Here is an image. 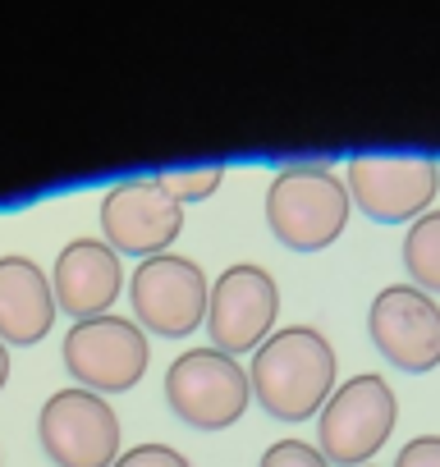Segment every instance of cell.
I'll return each instance as SVG.
<instances>
[{
  "mask_svg": "<svg viewBox=\"0 0 440 467\" xmlns=\"http://www.w3.org/2000/svg\"><path fill=\"white\" fill-rule=\"evenodd\" d=\"M335 348L317 326H280L248 367L253 399L280 421H308L335 394Z\"/></svg>",
  "mask_w": 440,
  "mask_h": 467,
  "instance_id": "obj_1",
  "label": "cell"
},
{
  "mask_svg": "<svg viewBox=\"0 0 440 467\" xmlns=\"http://www.w3.org/2000/svg\"><path fill=\"white\" fill-rule=\"evenodd\" d=\"M349 211H353L349 183L330 165H312V161L285 165L267 188V224L294 253L330 248L349 224Z\"/></svg>",
  "mask_w": 440,
  "mask_h": 467,
  "instance_id": "obj_2",
  "label": "cell"
},
{
  "mask_svg": "<svg viewBox=\"0 0 440 467\" xmlns=\"http://www.w3.org/2000/svg\"><path fill=\"white\" fill-rule=\"evenodd\" d=\"M394 417H399V403H394L390 380L376 371L353 376L335 385V394L317 412V449L326 453L330 467H367L390 440Z\"/></svg>",
  "mask_w": 440,
  "mask_h": 467,
  "instance_id": "obj_3",
  "label": "cell"
},
{
  "mask_svg": "<svg viewBox=\"0 0 440 467\" xmlns=\"http://www.w3.org/2000/svg\"><path fill=\"white\" fill-rule=\"evenodd\" d=\"M165 399H170V412L183 426H193V431H225V426H235L248 412L253 385H248V371L230 353L188 348L165 371Z\"/></svg>",
  "mask_w": 440,
  "mask_h": 467,
  "instance_id": "obj_4",
  "label": "cell"
},
{
  "mask_svg": "<svg viewBox=\"0 0 440 467\" xmlns=\"http://www.w3.org/2000/svg\"><path fill=\"white\" fill-rule=\"evenodd\" d=\"M69 376L92 389V394H124L133 389L142 376H147V362H152V344H147V330L138 321H124L115 312L106 317H88V321H74L69 335H65V348H60Z\"/></svg>",
  "mask_w": 440,
  "mask_h": 467,
  "instance_id": "obj_5",
  "label": "cell"
},
{
  "mask_svg": "<svg viewBox=\"0 0 440 467\" xmlns=\"http://www.w3.org/2000/svg\"><path fill=\"white\" fill-rule=\"evenodd\" d=\"M37 440H42V453L56 467H115V458H120V417L101 394H92L83 385H69V389H56L42 403Z\"/></svg>",
  "mask_w": 440,
  "mask_h": 467,
  "instance_id": "obj_6",
  "label": "cell"
},
{
  "mask_svg": "<svg viewBox=\"0 0 440 467\" xmlns=\"http://www.w3.org/2000/svg\"><path fill=\"white\" fill-rule=\"evenodd\" d=\"M276 317H280V289L276 275L257 262H239L230 271H220V280L211 285L206 298V330H211V348L220 353H257L271 335H276Z\"/></svg>",
  "mask_w": 440,
  "mask_h": 467,
  "instance_id": "obj_7",
  "label": "cell"
},
{
  "mask_svg": "<svg viewBox=\"0 0 440 467\" xmlns=\"http://www.w3.org/2000/svg\"><path fill=\"white\" fill-rule=\"evenodd\" d=\"M129 298H133V317L142 330L165 335V339H183L197 326H206L211 285L193 257L161 253V257L138 262V271L129 280Z\"/></svg>",
  "mask_w": 440,
  "mask_h": 467,
  "instance_id": "obj_8",
  "label": "cell"
},
{
  "mask_svg": "<svg viewBox=\"0 0 440 467\" xmlns=\"http://www.w3.org/2000/svg\"><path fill=\"white\" fill-rule=\"evenodd\" d=\"M344 183L358 211L376 224H403L431 211L440 192V165L426 156H353Z\"/></svg>",
  "mask_w": 440,
  "mask_h": 467,
  "instance_id": "obj_9",
  "label": "cell"
},
{
  "mask_svg": "<svg viewBox=\"0 0 440 467\" xmlns=\"http://www.w3.org/2000/svg\"><path fill=\"white\" fill-rule=\"evenodd\" d=\"M367 335L376 353L408 376L440 367V303L417 285H385L372 298Z\"/></svg>",
  "mask_w": 440,
  "mask_h": 467,
  "instance_id": "obj_10",
  "label": "cell"
},
{
  "mask_svg": "<svg viewBox=\"0 0 440 467\" xmlns=\"http://www.w3.org/2000/svg\"><path fill=\"white\" fill-rule=\"evenodd\" d=\"M101 234L115 253L161 257L183 234V206L156 179H129L101 197Z\"/></svg>",
  "mask_w": 440,
  "mask_h": 467,
  "instance_id": "obj_11",
  "label": "cell"
},
{
  "mask_svg": "<svg viewBox=\"0 0 440 467\" xmlns=\"http://www.w3.org/2000/svg\"><path fill=\"white\" fill-rule=\"evenodd\" d=\"M51 289H56V307L69 312L74 321L106 317L110 303L124 294L120 253L106 239H74V244H65V253L56 257V271H51Z\"/></svg>",
  "mask_w": 440,
  "mask_h": 467,
  "instance_id": "obj_12",
  "label": "cell"
},
{
  "mask_svg": "<svg viewBox=\"0 0 440 467\" xmlns=\"http://www.w3.org/2000/svg\"><path fill=\"white\" fill-rule=\"evenodd\" d=\"M56 312V289L33 257H0V344H42Z\"/></svg>",
  "mask_w": 440,
  "mask_h": 467,
  "instance_id": "obj_13",
  "label": "cell"
},
{
  "mask_svg": "<svg viewBox=\"0 0 440 467\" xmlns=\"http://www.w3.org/2000/svg\"><path fill=\"white\" fill-rule=\"evenodd\" d=\"M403 271L422 294H440V211H426L408 224L403 239Z\"/></svg>",
  "mask_w": 440,
  "mask_h": 467,
  "instance_id": "obj_14",
  "label": "cell"
},
{
  "mask_svg": "<svg viewBox=\"0 0 440 467\" xmlns=\"http://www.w3.org/2000/svg\"><path fill=\"white\" fill-rule=\"evenodd\" d=\"M179 206L211 197L220 183H225V165H197V170H170V174H152Z\"/></svg>",
  "mask_w": 440,
  "mask_h": 467,
  "instance_id": "obj_15",
  "label": "cell"
},
{
  "mask_svg": "<svg viewBox=\"0 0 440 467\" xmlns=\"http://www.w3.org/2000/svg\"><path fill=\"white\" fill-rule=\"evenodd\" d=\"M257 467H330V462H326V453H321L317 444H308V440H276V444L262 453Z\"/></svg>",
  "mask_w": 440,
  "mask_h": 467,
  "instance_id": "obj_16",
  "label": "cell"
},
{
  "mask_svg": "<svg viewBox=\"0 0 440 467\" xmlns=\"http://www.w3.org/2000/svg\"><path fill=\"white\" fill-rule=\"evenodd\" d=\"M115 467H193V462L174 444H138V449H124Z\"/></svg>",
  "mask_w": 440,
  "mask_h": 467,
  "instance_id": "obj_17",
  "label": "cell"
},
{
  "mask_svg": "<svg viewBox=\"0 0 440 467\" xmlns=\"http://www.w3.org/2000/svg\"><path fill=\"white\" fill-rule=\"evenodd\" d=\"M394 467H440V435H417L394 453Z\"/></svg>",
  "mask_w": 440,
  "mask_h": 467,
  "instance_id": "obj_18",
  "label": "cell"
},
{
  "mask_svg": "<svg viewBox=\"0 0 440 467\" xmlns=\"http://www.w3.org/2000/svg\"><path fill=\"white\" fill-rule=\"evenodd\" d=\"M10 380V344H0V389Z\"/></svg>",
  "mask_w": 440,
  "mask_h": 467,
  "instance_id": "obj_19",
  "label": "cell"
},
{
  "mask_svg": "<svg viewBox=\"0 0 440 467\" xmlns=\"http://www.w3.org/2000/svg\"><path fill=\"white\" fill-rule=\"evenodd\" d=\"M367 467H376V462H367Z\"/></svg>",
  "mask_w": 440,
  "mask_h": 467,
  "instance_id": "obj_20",
  "label": "cell"
},
{
  "mask_svg": "<svg viewBox=\"0 0 440 467\" xmlns=\"http://www.w3.org/2000/svg\"><path fill=\"white\" fill-rule=\"evenodd\" d=\"M435 165H440V161H435Z\"/></svg>",
  "mask_w": 440,
  "mask_h": 467,
  "instance_id": "obj_21",
  "label": "cell"
}]
</instances>
